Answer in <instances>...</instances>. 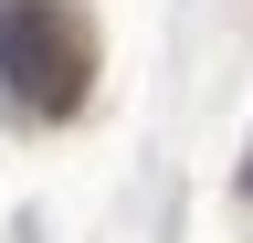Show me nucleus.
I'll list each match as a JSON object with an SVG mask.
<instances>
[{"label":"nucleus","mask_w":253,"mask_h":243,"mask_svg":"<svg viewBox=\"0 0 253 243\" xmlns=\"http://www.w3.org/2000/svg\"><path fill=\"white\" fill-rule=\"evenodd\" d=\"M0 85L32 116H74L95 85V32L74 0H0Z\"/></svg>","instance_id":"1"}]
</instances>
